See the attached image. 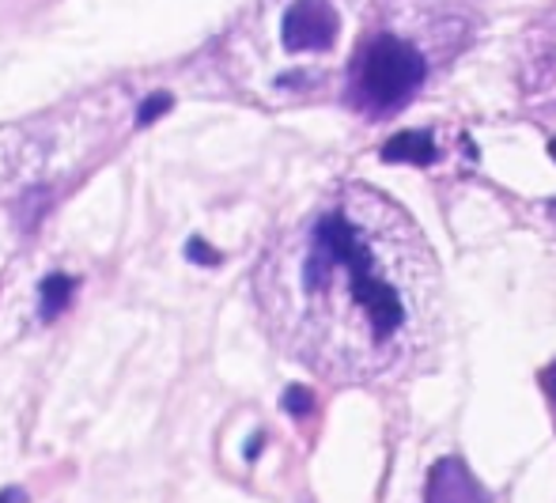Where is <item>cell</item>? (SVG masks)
I'll use <instances>...</instances> for the list:
<instances>
[{
  "label": "cell",
  "instance_id": "6da1fadb",
  "mask_svg": "<svg viewBox=\"0 0 556 503\" xmlns=\"http://www.w3.org/2000/svg\"><path fill=\"white\" fill-rule=\"evenodd\" d=\"M254 295L273 341L344 387L413 375L443 334L435 254L402 204L337 186L269 242Z\"/></svg>",
  "mask_w": 556,
  "mask_h": 503
},
{
  "label": "cell",
  "instance_id": "7a4b0ae2",
  "mask_svg": "<svg viewBox=\"0 0 556 503\" xmlns=\"http://www.w3.org/2000/svg\"><path fill=\"white\" fill-rule=\"evenodd\" d=\"M428 76L425 53L397 35H375L359 50L349 80V102L367 117H387L420 91Z\"/></svg>",
  "mask_w": 556,
  "mask_h": 503
},
{
  "label": "cell",
  "instance_id": "3957f363",
  "mask_svg": "<svg viewBox=\"0 0 556 503\" xmlns=\"http://www.w3.org/2000/svg\"><path fill=\"white\" fill-rule=\"evenodd\" d=\"M337 30H341V20H337L330 0H295L285 12V46L292 53H307V50H330L337 42Z\"/></svg>",
  "mask_w": 556,
  "mask_h": 503
},
{
  "label": "cell",
  "instance_id": "277c9868",
  "mask_svg": "<svg viewBox=\"0 0 556 503\" xmlns=\"http://www.w3.org/2000/svg\"><path fill=\"white\" fill-rule=\"evenodd\" d=\"M425 503H492L462 458H440L428 474Z\"/></svg>",
  "mask_w": 556,
  "mask_h": 503
},
{
  "label": "cell",
  "instance_id": "5b68a950",
  "mask_svg": "<svg viewBox=\"0 0 556 503\" xmlns=\"http://www.w3.org/2000/svg\"><path fill=\"white\" fill-rule=\"evenodd\" d=\"M435 140L432 133H397L382 144V160L387 163H435Z\"/></svg>",
  "mask_w": 556,
  "mask_h": 503
},
{
  "label": "cell",
  "instance_id": "8992f818",
  "mask_svg": "<svg viewBox=\"0 0 556 503\" xmlns=\"http://www.w3.org/2000/svg\"><path fill=\"white\" fill-rule=\"evenodd\" d=\"M73 288H76V280L73 277H65V273H50V277L42 280V318L46 322H53L61 311L68 306V300H73Z\"/></svg>",
  "mask_w": 556,
  "mask_h": 503
},
{
  "label": "cell",
  "instance_id": "52a82bcc",
  "mask_svg": "<svg viewBox=\"0 0 556 503\" xmlns=\"http://www.w3.org/2000/svg\"><path fill=\"white\" fill-rule=\"evenodd\" d=\"M170 110V96H152V99H144V106L137 110V125H152L155 117H163Z\"/></svg>",
  "mask_w": 556,
  "mask_h": 503
},
{
  "label": "cell",
  "instance_id": "ba28073f",
  "mask_svg": "<svg viewBox=\"0 0 556 503\" xmlns=\"http://www.w3.org/2000/svg\"><path fill=\"white\" fill-rule=\"evenodd\" d=\"M285 408H288V413H295V416H307L311 408H315V398H311V390L292 387V390L285 394Z\"/></svg>",
  "mask_w": 556,
  "mask_h": 503
},
{
  "label": "cell",
  "instance_id": "9c48e42d",
  "mask_svg": "<svg viewBox=\"0 0 556 503\" xmlns=\"http://www.w3.org/2000/svg\"><path fill=\"white\" fill-rule=\"evenodd\" d=\"M186 257H190V262H201V265H216V262H220V254H216V250H208L201 239H193L190 247H186Z\"/></svg>",
  "mask_w": 556,
  "mask_h": 503
},
{
  "label": "cell",
  "instance_id": "30bf717a",
  "mask_svg": "<svg viewBox=\"0 0 556 503\" xmlns=\"http://www.w3.org/2000/svg\"><path fill=\"white\" fill-rule=\"evenodd\" d=\"M542 387H545V394L556 402V364L553 367H545V375H542Z\"/></svg>",
  "mask_w": 556,
  "mask_h": 503
},
{
  "label": "cell",
  "instance_id": "8fae6325",
  "mask_svg": "<svg viewBox=\"0 0 556 503\" xmlns=\"http://www.w3.org/2000/svg\"><path fill=\"white\" fill-rule=\"evenodd\" d=\"M549 155H553V160H556V140H553V144H549Z\"/></svg>",
  "mask_w": 556,
  "mask_h": 503
}]
</instances>
